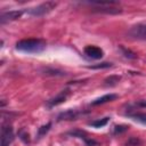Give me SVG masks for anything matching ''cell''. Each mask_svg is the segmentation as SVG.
<instances>
[{"instance_id":"obj_19","label":"cell","mask_w":146,"mask_h":146,"mask_svg":"<svg viewBox=\"0 0 146 146\" xmlns=\"http://www.w3.org/2000/svg\"><path fill=\"white\" fill-rule=\"evenodd\" d=\"M112 66V63H99V64H96V65H90L88 66V68H92V70H99V68H107V67H111Z\"/></svg>"},{"instance_id":"obj_6","label":"cell","mask_w":146,"mask_h":146,"mask_svg":"<svg viewBox=\"0 0 146 146\" xmlns=\"http://www.w3.org/2000/svg\"><path fill=\"white\" fill-rule=\"evenodd\" d=\"M81 115H83V112L70 108V110H66V111L62 112L57 116V120L58 121H72V120H78Z\"/></svg>"},{"instance_id":"obj_2","label":"cell","mask_w":146,"mask_h":146,"mask_svg":"<svg viewBox=\"0 0 146 146\" xmlns=\"http://www.w3.org/2000/svg\"><path fill=\"white\" fill-rule=\"evenodd\" d=\"M16 49L23 52H41L46 49V41L42 39H23L16 43Z\"/></svg>"},{"instance_id":"obj_12","label":"cell","mask_w":146,"mask_h":146,"mask_svg":"<svg viewBox=\"0 0 146 146\" xmlns=\"http://www.w3.org/2000/svg\"><path fill=\"white\" fill-rule=\"evenodd\" d=\"M121 80V76L120 75H110V76H107L105 80H104V84L106 86V87H113V86H115L119 81Z\"/></svg>"},{"instance_id":"obj_17","label":"cell","mask_w":146,"mask_h":146,"mask_svg":"<svg viewBox=\"0 0 146 146\" xmlns=\"http://www.w3.org/2000/svg\"><path fill=\"white\" fill-rule=\"evenodd\" d=\"M120 49H121V51H122V54H123V56H124L125 58H129V59H135V58H137V55H136L133 51H131L130 49H127V48H124L123 46H120Z\"/></svg>"},{"instance_id":"obj_9","label":"cell","mask_w":146,"mask_h":146,"mask_svg":"<svg viewBox=\"0 0 146 146\" xmlns=\"http://www.w3.org/2000/svg\"><path fill=\"white\" fill-rule=\"evenodd\" d=\"M68 135H71V136H74V137H78V138H81V139H83V141L86 143V145H87V146H97V145H98V143H97L96 140H94V139L89 138V137L87 136V133H86L84 131H82V130H79V129H76V130L70 131V132H68Z\"/></svg>"},{"instance_id":"obj_21","label":"cell","mask_w":146,"mask_h":146,"mask_svg":"<svg viewBox=\"0 0 146 146\" xmlns=\"http://www.w3.org/2000/svg\"><path fill=\"white\" fill-rule=\"evenodd\" d=\"M44 74H47V75H65L64 72L58 71V70H52V68H46Z\"/></svg>"},{"instance_id":"obj_11","label":"cell","mask_w":146,"mask_h":146,"mask_svg":"<svg viewBox=\"0 0 146 146\" xmlns=\"http://www.w3.org/2000/svg\"><path fill=\"white\" fill-rule=\"evenodd\" d=\"M117 98V95L116 94H107V95H104L97 99H95L94 102H91V105L92 106H96V105H100V104H105L107 102H112V100H115Z\"/></svg>"},{"instance_id":"obj_5","label":"cell","mask_w":146,"mask_h":146,"mask_svg":"<svg viewBox=\"0 0 146 146\" xmlns=\"http://www.w3.org/2000/svg\"><path fill=\"white\" fill-rule=\"evenodd\" d=\"M14 140L13 128L9 124H3L1 129V146H9V144Z\"/></svg>"},{"instance_id":"obj_13","label":"cell","mask_w":146,"mask_h":146,"mask_svg":"<svg viewBox=\"0 0 146 146\" xmlns=\"http://www.w3.org/2000/svg\"><path fill=\"white\" fill-rule=\"evenodd\" d=\"M128 116L137 122L146 124V113H133V114H128Z\"/></svg>"},{"instance_id":"obj_20","label":"cell","mask_w":146,"mask_h":146,"mask_svg":"<svg viewBox=\"0 0 146 146\" xmlns=\"http://www.w3.org/2000/svg\"><path fill=\"white\" fill-rule=\"evenodd\" d=\"M139 145H140V140L137 137H130L125 141V146H139Z\"/></svg>"},{"instance_id":"obj_16","label":"cell","mask_w":146,"mask_h":146,"mask_svg":"<svg viewBox=\"0 0 146 146\" xmlns=\"http://www.w3.org/2000/svg\"><path fill=\"white\" fill-rule=\"evenodd\" d=\"M129 130V125L127 124H119V125H114L113 127V135H121L125 131Z\"/></svg>"},{"instance_id":"obj_4","label":"cell","mask_w":146,"mask_h":146,"mask_svg":"<svg viewBox=\"0 0 146 146\" xmlns=\"http://www.w3.org/2000/svg\"><path fill=\"white\" fill-rule=\"evenodd\" d=\"M128 35L137 40H146V23H139L133 25L128 31Z\"/></svg>"},{"instance_id":"obj_8","label":"cell","mask_w":146,"mask_h":146,"mask_svg":"<svg viewBox=\"0 0 146 146\" xmlns=\"http://www.w3.org/2000/svg\"><path fill=\"white\" fill-rule=\"evenodd\" d=\"M83 51H84V55L91 59H100L104 56L103 50L97 46H87Z\"/></svg>"},{"instance_id":"obj_7","label":"cell","mask_w":146,"mask_h":146,"mask_svg":"<svg viewBox=\"0 0 146 146\" xmlns=\"http://www.w3.org/2000/svg\"><path fill=\"white\" fill-rule=\"evenodd\" d=\"M23 13H24L23 10H10V11L2 13L0 15V23L6 24V23H9V22L16 21L23 15Z\"/></svg>"},{"instance_id":"obj_10","label":"cell","mask_w":146,"mask_h":146,"mask_svg":"<svg viewBox=\"0 0 146 146\" xmlns=\"http://www.w3.org/2000/svg\"><path fill=\"white\" fill-rule=\"evenodd\" d=\"M67 96H68V90H67V89H66V90L60 91L57 96H55L54 98H51V99H49V100H48V103H47L48 107H54V106H57V105H59V104L64 103V102L66 100Z\"/></svg>"},{"instance_id":"obj_22","label":"cell","mask_w":146,"mask_h":146,"mask_svg":"<svg viewBox=\"0 0 146 146\" xmlns=\"http://www.w3.org/2000/svg\"><path fill=\"white\" fill-rule=\"evenodd\" d=\"M137 106H140V107H146V100H139L136 103Z\"/></svg>"},{"instance_id":"obj_18","label":"cell","mask_w":146,"mask_h":146,"mask_svg":"<svg viewBox=\"0 0 146 146\" xmlns=\"http://www.w3.org/2000/svg\"><path fill=\"white\" fill-rule=\"evenodd\" d=\"M18 137L24 144H30V135L25 129H21L18 131Z\"/></svg>"},{"instance_id":"obj_14","label":"cell","mask_w":146,"mask_h":146,"mask_svg":"<svg viewBox=\"0 0 146 146\" xmlns=\"http://www.w3.org/2000/svg\"><path fill=\"white\" fill-rule=\"evenodd\" d=\"M110 121V117H103V119H99V120H95V121H91L89 124L94 128H102L104 125L107 124V122Z\"/></svg>"},{"instance_id":"obj_1","label":"cell","mask_w":146,"mask_h":146,"mask_svg":"<svg viewBox=\"0 0 146 146\" xmlns=\"http://www.w3.org/2000/svg\"><path fill=\"white\" fill-rule=\"evenodd\" d=\"M82 3L94 7L92 11L96 13L111 14V15H116L122 13V9L119 7V3L116 1H84Z\"/></svg>"},{"instance_id":"obj_3","label":"cell","mask_w":146,"mask_h":146,"mask_svg":"<svg viewBox=\"0 0 146 146\" xmlns=\"http://www.w3.org/2000/svg\"><path fill=\"white\" fill-rule=\"evenodd\" d=\"M56 6H57V2H55V1H46V2L40 3L33 8H30L27 10V13L32 16H43V15L50 13L52 9H55Z\"/></svg>"},{"instance_id":"obj_15","label":"cell","mask_w":146,"mask_h":146,"mask_svg":"<svg viewBox=\"0 0 146 146\" xmlns=\"http://www.w3.org/2000/svg\"><path fill=\"white\" fill-rule=\"evenodd\" d=\"M50 127H51V123L50 122H48L47 124H43V125H41L39 129H38V135H36V138L38 139H40V138H42L49 130H50Z\"/></svg>"}]
</instances>
